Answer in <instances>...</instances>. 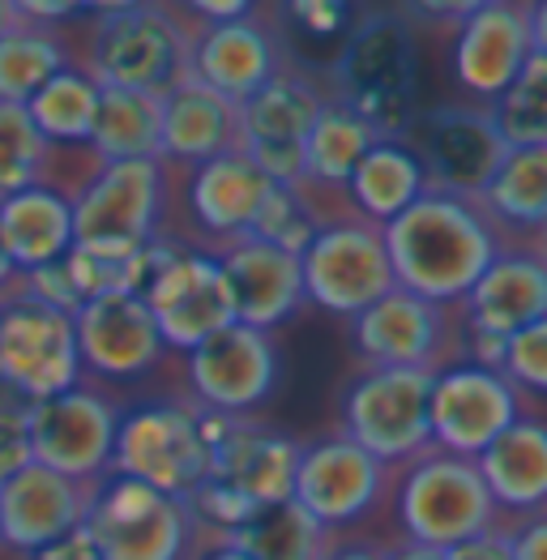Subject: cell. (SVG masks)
Returning a JSON list of instances; mask_svg holds the SVG:
<instances>
[{"instance_id": "obj_51", "label": "cell", "mask_w": 547, "mask_h": 560, "mask_svg": "<svg viewBox=\"0 0 547 560\" xmlns=\"http://www.w3.org/2000/svg\"><path fill=\"white\" fill-rule=\"evenodd\" d=\"M201 560H248L244 557V552H240V548H231L228 539H223V544H219V548H214V552H206V557Z\"/></svg>"}, {"instance_id": "obj_44", "label": "cell", "mask_w": 547, "mask_h": 560, "mask_svg": "<svg viewBox=\"0 0 547 560\" xmlns=\"http://www.w3.org/2000/svg\"><path fill=\"white\" fill-rule=\"evenodd\" d=\"M31 560H98V552H94L91 535L78 526L73 535H65V539H56L51 548H44V552H35Z\"/></svg>"}, {"instance_id": "obj_19", "label": "cell", "mask_w": 547, "mask_h": 560, "mask_svg": "<svg viewBox=\"0 0 547 560\" xmlns=\"http://www.w3.org/2000/svg\"><path fill=\"white\" fill-rule=\"evenodd\" d=\"M188 385H193V407L244 420L257 411L278 385V351L274 338L261 329L228 326L201 347L188 351Z\"/></svg>"}, {"instance_id": "obj_35", "label": "cell", "mask_w": 547, "mask_h": 560, "mask_svg": "<svg viewBox=\"0 0 547 560\" xmlns=\"http://www.w3.org/2000/svg\"><path fill=\"white\" fill-rule=\"evenodd\" d=\"M94 112H98V82L86 69H69V65L26 103V116L47 145L51 141H65V145L91 141Z\"/></svg>"}, {"instance_id": "obj_37", "label": "cell", "mask_w": 547, "mask_h": 560, "mask_svg": "<svg viewBox=\"0 0 547 560\" xmlns=\"http://www.w3.org/2000/svg\"><path fill=\"white\" fill-rule=\"evenodd\" d=\"M488 116L509 150L547 145V56L539 51L526 56L517 78L492 98Z\"/></svg>"}, {"instance_id": "obj_18", "label": "cell", "mask_w": 547, "mask_h": 560, "mask_svg": "<svg viewBox=\"0 0 547 560\" xmlns=\"http://www.w3.org/2000/svg\"><path fill=\"white\" fill-rule=\"evenodd\" d=\"M201 428H206V445H210V470H206L210 483L228 488L231 497H240L257 514L291 501L300 441L248 420L214 416V411H201Z\"/></svg>"}, {"instance_id": "obj_25", "label": "cell", "mask_w": 547, "mask_h": 560, "mask_svg": "<svg viewBox=\"0 0 547 560\" xmlns=\"http://www.w3.org/2000/svg\"><path fill=\"white\" fill-rule=\"evenodd\" d=\"M278 69V47H274L270 26L253 13L214 22L193 35V56H188V78L210 86L214 94L231 98L235 107L257 94L266 82H274Z\"/></svg>"}, {"instance_id": "obj_53", "label": "cell", "mask_w": 547, "mask_h": 560, "mask_svg": "<svg viewBox=\"0 0 547 560\" xmlns=\"http://www.w3.org/2000/svg\"><path fill=\"white\" fill-rule=\"evenodd\" d=\"M544 253H547V248H544Z\"/></svg>"}, {"instance_id": "obj_17", "label": "cell", "mask_w": 547, "mask_h": 560, "mask_svg": "<svg viewBox=\"0 0 547 560\" xmlns=\"http://www.w3.org/2000/svg\"><path fill=\"white\" fill-rule=\"evenodd\" d=\"M385 483H389V467L338 432V436H321L313 445H300L291 501L329 535L372 514L385 497Z\"/></svg>"}, {"instance_id": "obj_48", "label": "cell", "mask_w": 547, "mask_h": 560, "mask_svg": "<svg viewBox=\"0 0 547 560\" xmlns=\"http://www.w3.org/2000/svg\"><path fill=\"white\" fill-rule=\"evenodd\" d=\"M321 560H385V552L372 544H342V548H325Z\"/></svg>"}, {"instance_id": "obj_3", "label": "cell", "mask_w": 547, "mask_h": 560, "mask_svg": "<svg viewBox=\"0 0 547 560\" xmlns=\"http://www.w3.org/2000/svg\"><path fill=\"white\" fill-rule=\"evenodd\" d=\"M193 31L163 4H112L91 35V73L112 91L167 94L188 78Z\"/></svg>"}, {"instance_id": "obj_33", "label": "cell", "mask_w": 547, "mask_h": 560, "mask_svg": "<svg viewBox=\"0 0 547 560\" xmlns=\"http://www.w3.org/2000/svg\"><path fill=\"white\" fill-rule=\"evenodd\" d=\"M376 141L381 138L368 129L347 103L325 98L317 120H313V129H309V141H304V185L347 188V180L360 167V159H364Z\"/></svg>"}, {"instance_id": "obj_46", "label": "cell", "mask_w": 547, "mask_h": 560, "mask_svg": "<svg viewBox=\"0 0 547 560\" xmlns=\"http://www.w3.org/2000/svg\"><path fill=\"white\" fill-rule=\"evenodd\" d=\"M295 18H300L304 26H313L317 35H334V31L347 22V13H342L338 4H295Z\"/></svg>"}, {"instance_id": "obj_34", "label": "cell", "mask_w": 547, "mask_h": 560, "mask_svg": "<svg viewBox=\"0 0 547 560\" xmlns=\"http://www.w3.org/2000/svg\"><path fill=\"white\" fill-rule=\"evenodd\" d=\"M65 69V47L47 22H22L0 39V103L26 107Z\"/></svg>"}, {"instance_id": "obj_26", "label": "cell", "mask_w": 547, "mask_h": 560, "mask_svg": "<svg viewBox=\"0 0 547 560\" xmlns=\"http://www.w3.org/2000/svg\"><path fill=\"white\" fill-rule=\"evenodd\" d=\"M240 141V107L214 94L210 86L184 78L163 94V133H159V163H210L235 150Z\"/></svg>"}, {"instance_id": "obj_5", "label": "cell", "mask_w": 547, "mask_h": 560, "mask_svg": "<svg viewBox=\"0 0 547 560\" xmlns=\"http://www.w3.org/2000/svg\"><path fill=\"white\" fill-rule=\"evenodd\" d=\"M163 163H103L73 197V248L94 257H137L154 244L163 214Z\"/></svg>"}, {"instance_id": "obj_9", "label": "cell", "mask_w": 547, "mask_h": 560, "mask_svg": "<svg viewBox=\"0 0 547 560\" xmlns=\"http://www.w3.org/2000/svg\"><path fill=\"white\" fill-rule=\"evenodd\" d=\"M82 530L91 535L98 560H184L193 544V514L176 497L116 475L91 488Z\"/></svg>"}, {"instance_id": "obj_45", "label": "cell", "mask_w": 547, "mask_h": 560, "mask_svg": "<svg viewBox=\"0 0 547 560\" xmlns=\"http://www.w3.org/2000/svg\"><path fill=\"white\" fill-rule=\"evenodd\" d=\"M31 411H35V402H31L22 389H13V385L0 376V423H4V428H26Z\"/></svg>"}, {"instance_id": "obj_6", "label": "cell", "mask_w": 547, "mask_h": 560, "mask_svg": "<svg viewBox=\"0 0 547 560\" xmlns=\"http://www.w3.org/2000/svg\"><path fill=\"white\" fill-rule=\"evenodd\" d=\"M120 479L146 483L163 497L188 501L210 470V445L201 428V407L150 402L125 416L116 428L112 467Z\"/></svg>"}, {"instance_id": "obj_47", "label": "cell", "mask_w": 547, "mask_h": 560, "mask_svg": "<svg viewBox=\"0 0 547 560\" xmlns=\"http://www.w3.org/2000/svg\"><path fill=\"white\" fill-rule=\"evenodd\" d=\"M526 22H531V51L547 56V0L526 4Z\"/></svg>"}, {"instance_id": "obj_30", "label": "cell", "mask_w": 547, "mask_h": 560, "mask_svg": "<svg viewBox=\"0 0 547 560\" xmlns=\"http://www.w3.org/2000/svg\"><path fill=\"white\" fill-rule=\"evenodd\" d=\"M347 192L356 201V219L385 228L410 201H419L428 192V180H423L419 159L407 150V141H376L360 159L356 176L347 180Z\"/></svg>"}, {"instance_id": "obj_49", "label": "cell", "mask_w": 547, "mask_h": 560, "mask_svg": "<svg viewBox=\"0 0 547 560\" xmlns=\"http://www.w3.org/2000/svg\"><path fill=\"white\" fill-rule=\"evenodd\" d=\"M385 560H445L441 548H423V544H403V548H389Z\"/></svg>"}, {"instance_id": "obj_16", "label": "cell", "mask_w": 547, "mask_h": 560, "mask_svg": "<svg viewBox=\"0 0 547 560\" xmlns=\"http://www.w3.org/2000/svg\"><path fill=\"white\" fill-rule=\"evenodd\" d=\"M120 411L86 385H73L56 398L35 402L26 420L31 463L56 470L73 483H91L112 467Z\"/></svg>"}, {"instance_id": "obj_50", "label": "cell", "mask_w": 547, "mask_h": 560, "mask_svg": "<svg viewBox=\"0 0 547 560\" xmlns=\"http://www.w3.org/2000/svg\"><path fill=\"white\" fill-rule=\"evenodd\" d=\"M26 22V13H22V4H13V0H0V39L9 35V31H18Z\"/></svg>"}, {"instance_id": "obj_29", "label": "cell", "mask_w": 547, "mask_h": 560, "mask_svg": "<svg viewBox=\"0 0 547 560\" xmlns=\"http://www.w3.org/2000/svg\"><path fill=\"white\" fill-rule=\"evenodd\" d=\"M475 467L497 510L513 514L547 510V423L513 420L475 458Z\"/></svg>"}, {"instance_id": "obj_39", "label": "cell", "mask_w": 547, "mask_h": 560, "mask_svg": "<svg viewBox=\"0 0 547 560\" xmlns=\"http://www.w3.org/2000/svg\"><path fill=\"white\" fill-rule=\"evenodd\" d=\"M321 228L325 223H321L313 201H309V185H274L266 206H261V214H257V223H253V235L300 257Z\"/></svg>"}, {"instance_id": "obj_31", "label": "cell", "mask_w": 547, "mask_h": 560, "mask_svg": "<svg viewBox=\"0 0 547 560\" xmlns=\"http://www.w3.org/2000/svg\"><path fill=\"white\" fill-rule=\"evenodd\" d=\"M159 133H163V94L98 86L91 145L103 163L159 159Z\"/></svg>"}, {"instance_id": "obj_14", "label": "cell", "mask_w": 547, "mask_h": 560, "mask_svg": "<svg viewBox=\"0 0 547 560\" xmlns=\"http://www.w3.org/2000/svg\"><path fill=\"white\" fill-rule=\"evenodd\" d=\"M325 94L300 78L278 73L257 94L240 103V141L235 150L270 180V185H304V141L317 120Z\"/></svg>"}, {"instance_id": "obj_36", "label": "cell", "mask_w": 547, "mask_h": 560, "mask_svg": "<svg viewBox=\"0 0 547 560\" xmlns=\"http://www.w3.org/2000/svg\"><path fill=\"white\" fill-rule=\"evenodd\" d=\"M231 548H240L248 560H321L325 557V530L304 514L295 501L270 505L228 535Z\"/></svg>"}, {"instance_id": "obj_1", "label": "cell", "mask_w": 547, "mask_h": 560, "mask_svg": "<svg viewBox=\"0 0 547 560\" xmlns=\"http://www.w3.org/2000/svg\"><path fill=\"white\" fill-rule=\"evenodd\" d=\"M381 240L389 253L394 287L437 308L462 304V295L504 248L497 223L479 210V201L432 188L410 201L394 223H385Z\"/></svg>"}, {"instance_id": "obj_27", "label": "cell", "mask_w": 547, "mask_h": 560, "mask_svg": "<svg viewBox=\"0 0 547 560\" xmlns=\"http://www.w3.org/2000/svg\"><path fill=\"white\" fill-rule=\"evenodd\" d=\"M270 180L240 154L228 150L210 163H197L193 167V180H188V210L193 219L201 223V232L223 235V240H244L253 235V223L270 197Z\"/></svg>"}, {"instance_id": "obj_8", "label": "cell", "mask_w": 547, "mask_h": 560, "mask_svg": "<svg viewBox=\"0 0 547 560\" xmlns=\"http://www.w3.org/2000/svg\"><path fill=\"white\" fill-rule=\"evenodd\" d=\"M300 275H304V300L329 313L356 322L364 308L385 300L394 291V270L381 228L364 219H329L309 248L300 253Z\"/></svg>"}, {"instance_id": "obj_38", "label": "cell", "mask_w": 547, "mask_h": 560, "mask_svg": "<svg viewBox=\"0 0 547 560\" xmlns=\"http://www.w3.org/2000/svg\"><path fill=\"white\" fill-rule=\"evenodd\" d=\"M47 150L51 145L31 125L26 107L0 103V197L39 185V167H44Z\"/></svg>"}, {"instance_id": "obj_43", "label": "cell", "mask_w": 547, "mask_h": 560, "mask_svg": "<svg viewBox=\"0 0 547 560\" xmlns=\"http://www.w3.org/2000/svg\"><path fill=\"white\" fill-rule=\"evenodd\" d=\"M31 463V441H26V428H4L0 423V479L13 475L18 467Z\"/></svg>"}, {"instance_id": "obj_24", "label": "cell", "mask_w": 547, "mask_h": 560, "mask_svg": "<svg viewBox=\"0 0 547 560\" xmlns=\"http://www.w3.org/2000/svg\"><path fill=\"white\" fill-rule=\"evenodd\" d=\"M445 308L389 291L351 322L356 351L364 355L368 369H441V342H445Z\"/></svg>"}, {"instance_id": "obj_32", "label": "cell", "mask_w": 547, "mask_h": 560, "mask_svg": "<svg viewBox=\"0 0 547 560\" xmlns=\"http://www.w3.org/2000/svg\"><path fill=\"white\" fill-rule=\"evenodd\" d=\"M479 210L497 223V232H547V145L509 150L479 192Z\"/></svg>"}, {"instance_id": "obj_11", "label": "cell", "mask_w": 547, "mask_h": 560, "mask_svg": "<svg viewBox=\"0 0 547 560\" xmlns=\"http://www.w3.org/2000/svg\"><path fill=\"white\" fill-rule=\"evenodd\" d=\"M0 376L31 402L73 389L82 376L73 317L18 291L0 308Z\"/></svg>"}, {"instance_id": "obj_40", "label": "cell", "mask_w": 547, "mask_h": 560, "mask_svg": "<svg viewBox=\"0 0 547 560\" xmlns=\"http://www.w3.org/2000/svg\"><path fill=\"white\" fill-rule=\"evenodd\" d=\"M497 373L522 394H547V317L535 326L517 329L501 342V355H497Z\"/></svg>"}, {"instance_id": "obj_2", "label": "cell", "mask_w": 547, "mask_h": 560, "mask_svg": "<svg viewBox=\"0 0 547 560\" xmlns=\"http://www.w3.org/2000/svg\"><path fill=\"white\" fill-rule=\"evenodd\" d=\"M338 103H347L381 141H403L415 120V39L394 13H368L334 65Z\"/></svg>"}, {"instance_id": "obj_22", "label": "cell", "mask_w": 547, "mask_h": 560, "mask_svg": "<svg viewBox=\"0 0 547 560\" xmlns=\"http://www.w3.org/2000/svg\"><path fill=\"white\" fill-rule=\"evenodd\" d=\"M223 266L231 295V313L235 326L270 329L287 326L309 300H304V275H300V257L287 248H274L257 235L231 240L223 253H214Z\"/></svg>"}, {"instance_id": "obj_52", "label": "cell", "mask_w": 547, "mask_h": 560, "mask_svg": "<svg viewBox=\"0 0 547 560\" xmlns=\"http://www.w3.org/2000/svg\"><path fill=\"white\" fill-rule=\"evenodd\" d=\"M13 275H18V270H13V261H9V253H4V244H0V291L13 282Z\"/></svg>"}, {"instance_id": "obj_10", "label": "cell", "mask_w": 547, "mask_h": 560, "mask_svg": "<svg viewBox=\"0 0 547 560\" xmlns=\"http://www.w3.org/2000/svg\"><path fill=\"white\" fill-rule=\"evenodd\" d=\"M407 150L419 159L432 192H450L479 201V192L497 176L509 145L501 141L488 107H428L407 125Z\"/></svg>"}, {"instance_id": "obj_42", "label": "cell", "mask_w": 547, "mask_h": 560, "mask_svg": "<svg viewBox=\"0 0 547 560\" xmlns=\"http://www.w3.org/2000/svg\"><path fill=\"white\" fill-rule=\"evenodd\" d=\"M513 560H547V514L513 526Z\"/></svg>"}, {"instance_id": "obj_20", "label": "cell", "mask_w": 547, "mask_h": 560, "mask_svg": "<svg viewBox=\"0 0 547 560\" xmlns=\"http://www.w3.org/2000/svg\"><path fill=\"white\" fill-rule=\"evenodd\" d=\"M91 488L26 463L0 479V544L35 557L86 522Z\"/></svg>"}, {"instance_id": "obj_41", "label": "cell", "mask_w": 547, "mask_h": 560, "mask_svg": "<svg viewBox=\"0 0 547 560\" xmlns=\"http://www.w3.org/2000/svg\"><path fill=\"white\" fill-rule=\"evenodd\" d=\"M445 560H513V530L492 526V530H484L466 544L445 548Z\"/></svg>"}, {"instance_id": "obj_13", "label": "cell", "mask_w": 547, "mask_h": 560, "mask_svg": "<svg viewBox=\"0 0 547 560\" xmlns=\"http://www.w3.org/2000/svg\"><path fill=\"white\" fill-rule=\"evenodd\" d=\"M457 308L470 338V360L497 369L504 338L547 317V253L501 248Z\"/></svg>"}, {"instance_id": "obj_28", "label": "cell", "mask_w": 547, "mask_h": 560, "mask_svg": "<svg viewBox=\"0 0 547 560\" xmlns=\"http://www.w3.org/2000/svg\"><path fill=\"white\" fill-rule=\"evenodd\" d=\"M0 244L13 270H44L73 248V201L60 188L31 185L0 197Z\"/></svg>"}, {"instance_id": "obj_12", "label": "cell", "mask_w": 547, "mask_h": 560, "mask_svg": "<svg viewBox=\"0 0 547 560\" xmlns=\"http://www.w3.org/2000/svg\"><path fill=\"white\" fill-rule=\"evenodd\" d=\"M513 420H522V394L497 369L466 360L432 373V398H428L432 450L475 463Z\"/></svg>"}, {"instance_id": "obj_15", "label": "cell", "mask_w": 547, "mask_h": 560, "mask_svg": "<svg viewBox=\"0 0 547 560\" xmlns=\"http://www.w3.org/2000/svg\"><path fill=\"white\" fill-rule=\"evenodd\" d=\"M141 300L159 326L163 347L172 351H193L206 338H214L219 329L235 326L231 313L228 279L214 253H181L172 248L150 282L141 287Z\"/></svg>"}, {"instance_id": "obj_4", "label": "cell", "mask_w": 547, "mask_h": 560, "mask_svg": "<svg viewBox=\"0 0 547 560\" xmlns=\"http://www.w3.org/2000/svg\"><path fill=\"white\" fill-rule=\"evenodd\" d=\"M398 526L407 544L454 548L497 526V505L470 458L423 450L398 479Z\"/></svg>"}, {"instance_id": "obj_23", "label": "cell", "mask_w": 547, "mask_h": 560, "mask_svg": "<svg viewBox=\"0 0 547 560\" xmlns=\"http://www.w3.org/2000/svg\"><path fill=\"white\" fill-rule=\"evenodd\" d=\"M454 73L475 98H497L531 56L526 4L479 0L457 18Z\"/></svg>"}, {"instance_id": "obj_21", "label": "cell", "mask_w": 547, "mask_h": 560, "mask_svg": "<svg viewBox=\"0 0 547 560\" xmlns=\"http://www.w3.org/2000/svg\"><path fill=\"white\" fill-rule=\"evenodd\" d=\"M73 334L82 364L112 381H133L150 373L163 355L159 326L137 291H107L86 300L73 313Z\"/></svg>"}, {"instance_id": "obj_7", "label": "cell", "mask_w": 547, "mask_h": 560, "mask_svg": "<svg viewBox=\"0 0 547 560\" xmlns=\"http://www.w3.org/2000/svg\"><path fill=\"white\" fill-rule=\"evenodd\" d=\"M432 369H364L342 398V436L385 467L432 450Z\"/></svg>"}]
</instances>
